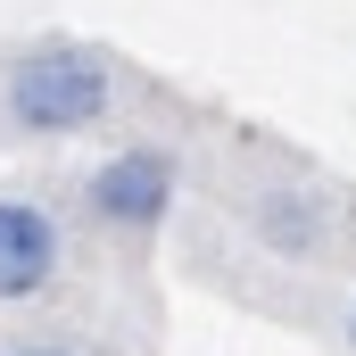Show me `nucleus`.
<instances>
[{"mask_svg":"<svg viewBox=\"0 0 356 356\" xmlns=\"http://www.w3.org/2000/svg\"><path fill=\"white\" fill-rule=\"evenodd\" d=\"M108 58H91V50H33L17 75H8V116L25 124V133H83L108 116Z\"/></svg>","mask_w":356,"mask_h":356,"instance_id":"f257e3e1","label":"nucleus"},{"mask_svg":"<svg viewBox=\"0 0 356 356\" xmlns=\"http://www.w3.org/2000/svg\"><path fill=\"white\" fill-rule=\"evenodd\" d=\"M175 182H182V175H175L166 149H116V158L83 182V199H91L99 224H116V232H149V224H166Z\"/></svg>","mask_w":356,"mask_h":356,"instance_id":"f03ea898","label":"nucleus"},{"mask_svg":"<svg viewBox=\"0 0 356 356\" xmlns=\"http://www.w3.org/2000/svg\"><path fill=\"white\" fill-rule=\"evenodd\" d=\"M58 266H67V241H58L50 207H33V199H0V298H33V290H50Z\"/></svg>","mask_w":356,"mask_h":356,"instance_id":"7ed1b4c3","label":"nucleus"},{"mask_svg":"<svg viewBox=\"0 0 356 356\" xmlns=\"http://www.w3.org/2000/svg\"><path fill=\"white\" fill-rule=\"evenodd\" d=\"M257 232H266L273 249H315V207L298 199V191H273V199H257Z\"/></svg>","mask_w":356,"mask_h":356,"instance_id":"20e7f679","label":"nucleus"},{"mask_svg":"<svg viewBox=\"0 0 356 356\" xmlns=\"http://www.w3.org/2000/svg\"><path fill=\"white\" fill-rule=\"evenodd\" d=\"M8 356H75V348H50V340H42V348H8Z\"/></svg>","mask_w":356,"mask_h":356,"instance_id":"39448f33","label":"nucleus"},{"mask_svg":"<svg viewBox=\"0 0 356 356\" xmlns=\"http://www.w3.org/2000/svg\"><path fill=\"white\" fill-rule=\"evenodd\" d=\"M348 348H356V315H348Z\"/></svg>","mask_w":356,"mask_h":356,"instance_id":"423d86ee","label":"nucleus"}]
</instances>
